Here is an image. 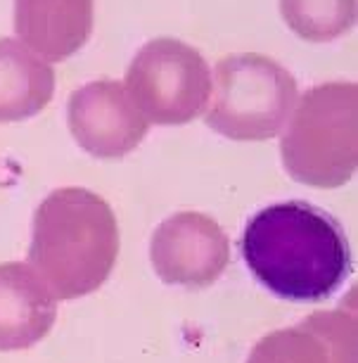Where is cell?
<instances>
[{"instance_id": "1", "label": "cell", "mask_w": 358, "mask_h": 363, "mask_svg": "<svg viewBox=\"0 0 358 363\" xmlns=\"http://www.w3.org/2000/svg\"><path fill=\"white\" fill-rule=\"evenodd\" d=\"M240 252L268 292L290 301L332 297L354 271L347 230L304 200L259 209L245 225Z\"/></svg>"}, {"instance_id": "12", "label": "cell", "mask_w": 358, "mask_h": 363, "mask_svg": "<svg viewBox=\"0 0 358 363\" xmlns=\"http://www.w3.org/2000/svg\"><path fill=\"white\" fill-rule=\"evenodd\" d=\"M280 15L299 38L328 43L356 22V0H280Z\"/></svg>"}, {"instance_id": "8", "label": "cell", "mask_w": 358, "mask_h": 363, "mask_svg": "<svg viewBox=\"0 0 358 363\" xmlns=\"http://www.w3.org/2000/svg\"><path fill=\"white\" fill-rule=\"evenodd\" d=\"M247 363H356V313H311L299 325L266 335Z\"/></svg>"}, {"instance_id": "9", "label": "cell", "mask_w": 358, "mask_h": 363, "mask_svg": "<svg viewBox=\"0 0 358 363\" xmlns=\"http://www.w3.org/2000/svg\"><path fill=\"white\" fill-rule=\"evenodd\" d=\"M57 318L55 294L29 264H0V352L33 347Z\"/></svg>"}, {"instance_id": "3", "label": "cell", "mask_w": 358, "mask_h": 363, "mask_svg": "<svg viewBox=\"0 0 358 363\" xmlns=\"http://www.w3.org/2000/svg\"><path fill=\"white\" fill-rule=\"evenodd\" d=\"M285 171L311 188H340L358 167V88L320 84L311 88L285 124L280 140Z\"/></svg>"}, {"instance_id": "10", "label": "cell", "mask_w": 358, "mask_h": 363, "mask_svg": "<svg viewBox=\"0 0 358 363\" xmlns=\"http://www.w3.org/2000/svg\"><path fill=\"white\" fill-rule=\"evenodd\" d=\"M95 0H15V31L45 62H62L86 45Z\"/></svg>"}, {"instance_id": "7", "label": "cell", "mask_w": 358, "mask_h": 363, "mask_svg": "<svg viewBox=\"0 0 358 363\" xmlns=\"http://www.w3.org/2000/svg\"><path fill=\"white\" fill-rule=\"evenodd\" d=\"M67 124L74 140L98 160H119L133 152L150 128L123 84L109 79L93 81L72 93Z\"/></svg>"}, {"instance_id": "2", "label": "cell", "mask_w": 358, "mask_h": 363, "mask_svg": "<svg viewBox=\"0 0 358 363\" xmlns=\"http://www.w3.org/2000/svg\"><path fill=\"white\" fill-rule=\"evenodd\" d=\"M119 257V225L112 207L86 188L55 190L38 204L31 228V269L55 299L95 292Z\"/></svg>"}, {"instance_id": "6", "label": "cell", "mask_w": 358, "mask_h": 363, "mask_svg": "<svg viewBox=\"0 0 358 363\" xmlns=\"http://www.w3.org/2000/svg\"><path fill=\"white\" fill-rule=\"evenodd\" d=\"M150 257L164 283L206 287L223 276L230 262V242L211 216L181 211L155 230Z\"/></svg>"}, {"instance_id": "5", "label": "cell", "mask_w": 358, "mask_h": 363, "mask_svg": "<svg viewBox=\"0 0 358 363\" xmlns=\"http://www.w3.org/2000/svg\"><path fill=\"white\" fill-rule=\"evenodd\" d=\"M123 88L147 124L183 126L209 105L211 69L192 45L155 38L138 50Z\"/></svg>"}, {"instance_id": "4", "label": "cell", "mask_w": 358, "mask_h": 363, "mask_svg": "<svg viewBox=\"0 0 358 363\" xmlns=\"http://www.w3.org/2000/svg\"><path fill=\"white\" fill-rule=\"evenodd\" d=\"M206 126L223 138L250 143L278 135L297 105V81L259 52L225 55L216 65Z\"/></svg>"}, {"instance_id": "11", "label": "cell", "mask_w": 358, "mask_h": 363, "mask_svg": "<svg viewBox=\"0 0 358 363\" xmlns=\"http://www.w3.org/2000/svg\"><path fill=\"white\" fill-rule=\"evenodd\" d=\"M52 93V67L22 40L0 38V121H24L38 114Z\"/></svg>"}]
</instances>
